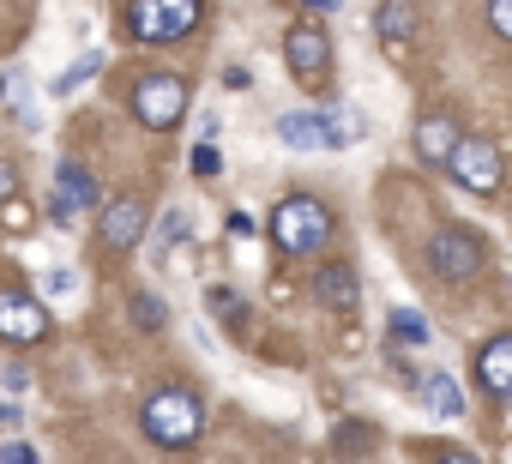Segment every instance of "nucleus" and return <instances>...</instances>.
I'll list each match as a JSON object with an SVG mask.
<instances>
[{
	"label": "nucleus",
	"instance_id": "nucleus-1",
	"mask_svg": "<svg viewBox=\"0 0 512 464\" xmlns=\"http://www.w3.org/2000/svg\"><path fill=\"white\" fill-rule=\"evenodd\" d=\"M139 422H145V434H151L157 446H193L199 428H205V410H199V398H193L187 386H163V392L145 398Z\"/></svg>",
	"mask_w": 512,
	"mask_h": 464
},
{
	"label": "nucleus",
	"instance_id": "nucleus-2",
	"mask_svg": "<svg viewBox=\"0 0 512 464\" xmlns=\"http://www.w3.org/2000/svg\"><path fill=\"white\" fill-rule=\"evenodd\" d=\"M326 236H332V211H326L320 199H308V193H290V199L272 211V242H278L284 254H320Z\"/></svg>",
	"mask_w": 512,
	"mask_h": 464
},
{
	"label": "nucleus",
	"instance_id": "nucleus-3",
	"mask_svg": "<svg viewBox=\"0 0 512 464\" xmlns=\"http://www.w3.org/2000/svg\"><path fill=\"white\" fill-rule=\"evenodd\" d=\"M181 115H187V79H181V73H145V79L133 85V121H139V127L169 133Z\"/></svg>",
	"mask_w": 512,
	"mask_h": 464
},
{
	"label": "nucleus",
	"instance_id": "nucleus-4",
	"mask_svg": "<svg viewBox=\"0 0 512 464\" xmlns=\"http://www.w3.org/2000/svg\"><path fill=\"white\" fill-rule=\"evenodd\" d=\"M199 25V0H127V31L139 43H175Z\"/></svg>",
	"mask_w": 512,
	"mask_h": 464
},
{
	"label": "nucleus",
	"instance_id": "nucleus-5",
	"mask_svg": "<svg viewBox=\"0 0 512 464\" xmlns=\"http://www.w3.org/2000/svg\"><path fill=\"white\" fill-rule=\"evenodd\" d=\"M428 266H434V278H446V284H464V278H476L482 272V242L470 236V229H440V236L428 242Z\"/></svg>",
	"mask_w": 512,
	"mask_h": 464
},
{
	"label": "nucleus",
	"instance_id": "nucleus-6",
	"mask_svg": "<svg viewBox=\"0 0 512 464\" xmlns=\"http://www.w3.org/2000/svg\"><path fill=\"white\" fill-rule=\"evenodd\" d=\"M446 169H452V181L470 187V193H494V187H500V151H494L488 139H476V133L458 139V151L446 157Z\"/></svg>",
	"mask_w": 512,
	"mask_h": 464
},
{
	"label": "nucleus",
	"instance_id": "nucleus-7",
	"mask_svg": "<svg viewBox=\"0 0 512 464\" xmlns=\"http://www.w3.org/2000/svg\"><path fill=\"white\" fill-rule=\"evenodd\" d=\"M284 61H290V73H296L302 85H314V79L326 73V61H332L326 25H290V37H284Z\"/></svg>",
	"mask_w": 512,
	"mask_h": 464
},
{
	"label": "nucleus",
	"instance_id": "nucleus-8",
	"mask_svg": "<svg viewBox=\"0 0 512 464\" xmlns=\"http://www.w3.org/2000/svg\"><path fill=\"white\" fill-rule=\"evenodd\" d=\"M43 332H49V314L37 296H19V290L0 296V338L7 344H37Z\"/></svg>",
	"mask_w": 512,
	"mask_h": 464
},
{
	"label": "nucleus",
	"instance_id": "nucleus-9",
	"mask_svg": "<svg viewBox=\"0 0 512 464\" xmlns=\"http://www.w3.org/2000/svg\"><path fill=\"white\" fill-rule=\"evenodd\" d=\"M97 205V175L91 169H79V163H61L55 169V223H79V211H91Z\"/></svg>",
	"mask_w": 512,
	"mask_h": 464
},
{
	"label": "nucleus",
	"instance_id": "nucleus-10",
	"mask_svg": "<svg viewBox=\"0 0 512 464\" xmlns=\"http://www.w3.org/2000/svg\"><path fill=\"white\" fill-rule=\"evenodd\" d=\"M278 139L290 151H338L332 145V115H320V109H290L278 121Z\"/></svg>",
	"mask_w": 512,
	"mask_h": 464
},
{
	"label": "nucleus",
	"instance_id": "nucleus-11",
	"mask_svg": "<svg viewBox=\"0 0 512 464\" xmlns=\"http://www.w3.org/2000/svg\"><path fill=\"white\" fill-rule=\"evenodd\" d=\"M103 242H109L115 254H127V248L145 242V205H139V199H115V205H103Z\"/></svg>",
	"mask_w": 512,
	"mask_h": 464
},
{
	"label": "nucleus",
	"instance_id": "nucleus-12",
	"mask_svg": "<svg viewBox=\"0 0 512 464\" xmlns=\"http://www.w3.org/2000/svg\"><path fill=\"white\" fill-rule=\"evenodd\" d=\"M458 121L452 115H428V121H416V157L422 163H446L452 151H458Z\"/></svg>",
	"mask_w": 512,
	"mask_h": 464
},
{
	"label": "nucleus",
	"instance_id": "nucleus-13",
	"mask_svg": "<svg viewBox=\"0 0 512 464\" xmlns=\"http://www.w3.org/2000/svg\"><path fill=\"white\" fill-rule=\"evenodd\" d=\"M476 374H482V386H488L494 398H512V332H506V338H494V344H482Z\"/></svg>",
	"mask_w": 512,
	"mask_h": 464
},
{
	"label": "nucleus",
	"instance_id": "nucleus-14",
	"mask_svg": "<svg viewBox=\"0 0 512 464\" xmlns=\"http://www.w3.org/2000/svg\"><path fill=\"white\" fill-rule=\"evenodd\" d=\"M314 296H320V308H332V314H356V272H350V266H320Z\"/></svg>",
	"mask_w": 512,
	"mask_h": 464
},
{
	"label": "nucleus",
	"instance_id": "nucleus-15",
	"mask_svg": "<svg viewBox=\"0 0 512 464\" xmlns=\"http://www.w3.org/2000/svg\"><path fill=\"white\" fill-rule=\"evenodd\" d=\"M374 25H380L386 49H404V43H410V31H416V7H410V0H380Z\"/></svg>",
	"mask_w": 512,
	"mask_h": 464
},
{
	"label": "nucleus",
	"instance_id": "nucleus-16",
	"mask_svg": "<svg viewBox=\"0 0 512 464\" xmlns=\"http://www.w3.org/2000/svg\"><path fill=\"white\" fill-rule=\"evenodd\" d=\"M422 404L434 416H464V386L452 374H422Z\"/></svg>",
	"mask_w": 512,
	"mask_h": 464
},
{
	"label": "nucleus",
	"instance_id": "nucleus-17",
	"mask_svg": "<svg viewBox=\"0 0 512 464\" xmlns=\"http://www.w3.org/2000/svg\"><path fill=\"white\" fill-rule=\"evenodd\" d=\"M362 133H368V115H362V109H332V145H338V151H350Z\"/></svg>",
	"mask_w": 512,
	"mask_h": 464
},
{
	"label": "nucleus",
	"instance_id": "nucleus-18",
	"mask_svg": "<svg viewBox=\"0 0 512 464\" xmlns=\"http://www.w3.org/2000/svg\"><path fill=\"white\" fill-rule=\"evenodd\" d=\"M392 338H398V344H416V350H422V344H428V320H422L416 308H392Z\"/></svg>",
	"mask_w": 512,
	"mask_h": 464
},
{
	"label": "nucleus",
	"instance_id": "nucleus-19",
	"mask_svg": "<svg viewBox=\"0 0 512 464\" xmlns=\"http://www.w3.org/2000/svg\"><path fill=\"white\" fill-rule=\"evenodd\" d=\"M97 67H103V55H97V49H91V55H85V61H73V67H67V73H61V79H55V97H73V91H79V85H85V79H91V73H97Z\"/></svg>",
	"mask_w": 512,
	"mask_h": 464
},
{
	"label": "nucleus",
	"instance_id": "nucleus-20",
	"mask_svg": "<svg viewBox=\"0 0 512 464\" xmlns=\"http://www.w3.org/2000/svg\"><path fill=\"white\" fill-rule=\"evenodd\" d=\"M43 296H55V302L79 296V272H67V266H49V272H43Z\"/></svg>",
	"mask_w": 512,
	"mask_h": 464
},
{
	"label": "nucleus",
	"instance_id": "nucleus-21",
	"mask_svg": "<svg viewBox=\"0 0 512 464\" xmlns=\"http://www.w3.org/2000/svg\"><path fill=\"white\" fill-rule=\"evenodd\" d=\"M175 242H187V211H169V217L157 223V254H169Z\"/></svg>",
	"mask_w": 512,
	"mask_h": 464
},
{
	"label": "nucleus",
	"instance_id": "nucleus-22",
	"mask_svg": "<svg viewBox=\"0 0 512 464\" xmlns=\"http://www.w3.org/2000/svg\"><path fill=\"white\" fill-rule=\"evenodd\" d=\"M205 308H211L217 320H235V314H241V296L223 290V284H211V290H205Z\"/></svg>",
	"mask_w": 512,
	"mask_h": 464
},
{
	"label": "nucleus",
	"instance_id": "nucleus-23",
	"mask_svg": "<svg viewBox=\"0 0 512 464\" xmlns=\"http://www.w3.org/2000/svg\"><path fill=\"white\" fill-rule=\"evenodd\" d=\"M133 320H139L145 332H157V326H163V302H157V296H133Z\"/></svg>",
	"mask_w": 512,
	"mask_h": 464
},
{
	"label": "nucleus",
	"instance_id": "nucleus-24",
	"mask_svg": "<svg viewBox=\"0 0 512 464\" xmlns=\"http://www.w3.org/2000/svg\"><path fill=\"white\" fill-rule=\"evenodd\" d=\"M217 169H223V151L199 139V145H193V175H217Z\"/></svg>",
	"mask_w": 512,
	"mask_h": 464
},
{
	"label": "nucleus",
	"instance_id": "nucleus-25",
	"mask_svg": "<svg viewBox=\"0 0 512 464\" xmlns=\"http://www.w3.org/2000/svg\"><path fill=\"white\" fill-rule=\"evenodd\" d=\"M488 25L512 43V0H488Z\"/></svg>",
	"mask_w": 512,
	"mask_h": 464
},
{
	"label": "nucleus",
	"instance_id": "nucleus-26",
	"mask_svg": "<svg viewBox=\"0 0 512 464\" xmlns=\"http://www.w3.org/2000/svg\"><path fill=\"white\" fill-rule=\"evenodd\" d=\"M0 464H43L31 440H7V452H0Z\"/></svg>",
	"mask_w": 512,
	"mask_h": 464
},
{
	"label": "nucleus",
	"instance_id": "nucleus-27",
	"mask_svg": "<svg viewBox=\"0 0 512 464\" xmlns=\"http://www.w3.org/2000/svg\"><path fill=\"white\" fill-rule=\"evenodd\" d=\"M13 193H19V169H13V163H7V157H0V205H7V199H13Z\"/></svg>",
	"mask_w": 512,
	"mask_h": 464
},
{
	"label": "nucleus",
	"instance_id": "nucleus-28",
	"mask_svg": "<svg viewBox=\"0 0 512 464\" xmlns=\"http://www.w3.org/2000/svg\"><path fill=\"white\" fill-rule=\"evenodd\" d=\"M229 236H241V242H247V236H260V223H253L247 211H229Z\"/></svg>",
	"mask_w": 512,
	"mask_h": 464
},
{
	"label": "nucleus",
	"instance_id": "nucleus-29",
	"mask_svg": "<svg viewBox=\"0 0 512 464\" xmlns=\"http://www.w3.org/2000/svg\"><path fill=\"white\" fill-rule=\"evenodd\" d=\"M434 464H482V458H470V452H446V458H434Z\"/></svg>",
	"mask_w": 512,
	"mask_h": 464
},
{
	"label": "nucleus",
	"instance_id": "nucleus-30",
	"mask_svg": "<svg viewBox=\"0 0 512 464\" xmlns=\"http://www.w3.org/2000/svg\"><path fill=\"white\" fill-rule=\"evenodd\" d=\"M308 7H314V13H332V7H338V0H308Z\"/></svg>",
	"mask_w": 512,
	"mask_h": 464
},
{
	"label": "nucleus",
	"instance_id": "nucleus-31",
	"mask_svg": "<svg viewBox=\"0 0 512 464\" xmlns=\"http://www.w3.org/2000/svg\"><path fill=\"white\" fill-rule=\"evenodd\" d=\"M7 91H13V79H7V73H0V103H7Z\"/></svg>",
	"mask_w": 512,
	"mask_h": 464
}]
</instances>
